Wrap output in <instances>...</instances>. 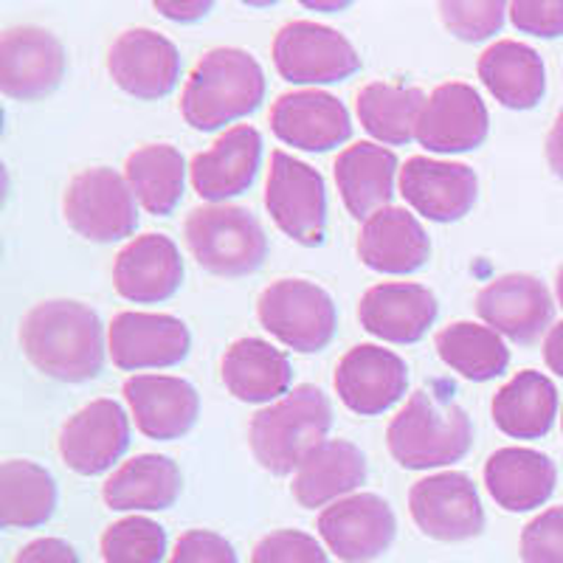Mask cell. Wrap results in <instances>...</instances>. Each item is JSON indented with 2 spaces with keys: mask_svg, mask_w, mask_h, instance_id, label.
I'll use <instances>...</instances> for the list:
<instances>
[{
  "mask_svg": "<svg viewBox=\"0 0 563 563\" xmlns=\"http://www.w3.org/2000/svg\"><path fill=\"white\" fill-rule=\"evenodd\" d=\"M20 344L32 366L63 384L99 378L104 366V327L97 310L74 299L34 305L20 324Z\"/></svg>",
  "mask_w": 563,
  "mask_h": 563,
  "instance_id": "obj_1",
  "label": "cell"
},
{
  "mask_svg": "<svg viewBox=\"0 0 563 563\" xmlns=\"http://www.w3.org/2000/svg\"><path fill=\"white\" fill-rule=\"evenodd\" d=\"M333 429V406L313 384L294 386L288 395L251 417L249 445L260 465L274 476H290L321 449Z\"/></svg>",
  "mask_w": 563,
  "mask_h": 563,
  "instance_id": "obj_2",
  "label": "cell"
},
{
  "mask_svg": "<svg viewBox=\"0 0 563 563\" xmlns=\"http://www.w3.org/2000/svg\"><path fill=\"white\" fill-rule=\"evenodd\" d=\"M265 99V70L243 48H211L192 68L180 93V115L200 133L245 119Z\"/></svg>",
  "mask_w": 563,
  "mask_h": 563,
  "instance_id": "obj_3",
  "label": "cell"
},
{
  "mask_svg": "<svg viewBox=\"0 0 563 563\" xmlns=\"http://www.w3.org/2000/svg\"><path fill=\"white\" fill-rule=\"evenodd\" d=\"M386 445L397 465L409 471L454 465L474 445V426L451 397L420 389L391 417Z\"/></svg>",
  "mask_w": 563,
  "mask_h": 563,
  "instance_id": "obj_4",
  "label": "cell"
},
{
  "mask_svg": "<svg viewBox=\"0 0 563 563\" xmlns=\"http://www.w3.org/2000/svg\"><path fill=\"white\" fill-rule=\"evenodd\" d=\"M184 238L195 263L225 279L254 274L268 256V238H265L263 223L243 206H198L186 218Z\"/></svg>",
  "mask_w": 563,
  "mask_h": 563,
  "instance_id": "obj_5",
  "label": "cell"
},
{
  "mask_svg": "<svg viewBox=\"0 0 563 563\" xmlns=\"http://www.w3.org/2000/svg\"><path fill=\"white\" fill-rule=\"evenodd\" d=\"M260 324L296 352H321L339 330V310L324 288L308 279H279L256 301Z\"/></svg>",
  "mask_w": 563,
  "mask_h": 563,
  "instance_id": "obj_6",
  "label": "cell"
},
{
  "mask_svg": "<svg viewBox=\"0 0 563 563\" xmlns=\"http://www.w3.org/2000/svg\"><path fill=\"white\" fill-rule=\"evenodd\" d=\"M65 223L88 243H119L139 225L135 195L115 169L93 167L70 180L63 198Z\"/></svg>",
  "mask_w": 563,
  "mask_h": 563,
  "instance_id": "obj_7",
  "label": "cell"
},
{
  "mask_svg": "<svg viewBox=\"0 0 563 563\" xmlns=\"http://www.w3.org/2000/svg\"><path fill=\"white\" fill-rule=\"evenodd\" d=\"M265 206L285 238L294 243L316 245L324 243L327 231V192L324 178L305 161L294 158L285 150L271 155L268 186H265Z\"/></svg>",
  "mask_w": 563,
  "mask_h": 563,
  "instance_id": "obj_8",
  "label": "cell"
},
{
  "mask_svg": "<svg viewBox=\"0 0 563 563\" xmlns=\"http://www.w3.org/2000/svg\"><path fill=\"white\" fill-rule=\"evenodd\" d=\"M274 65L290 85H333L358 74L361 54L335 29L294 20L276 34Z\"/></svg>",
  "mask_w": 563,
  "mask_h": 563,
  "instance_id": "obj_9",
  "label": "cell"
},
{
  "mask_svg": "<svg viewBox=\"0 0 563 563\" xmlns=\"http://www.w3.org/2000/svg\"><path fill=\"white\" fill-rule=\"evenodd\" d=\"M409 510L422 536L434 541H467L485 530V510L471 476L460 471L426 476L409 490Z\"/></svg>",
  "mask_w": 563,
  "mask_h": 563,
  "instance_id": "obj_10",
  "label": "cell"
},
{
  "mask_svg": "<svg viewBox=\"0 0 563 563\" xmlns=\"http://www.w3.org/2000/svg\"><path fill=\"white\" fill-rule=\"evenodd\" d=\"M319 536L344 563H369L384 555L397 536L389 501L375 493H352L319 516Z\"/></svg>",
  "mask_w": 563,
  "mask_h": 563,
  "instance_id": "obj_11",
  "label": "cell"
},
{
  "mask_svg": "<svg viewBox=\"0 0 563 563\" xmlns=\"http://www.w3.org/2000/svg\"><path fill=\"white\" fill-rule=\"evenodd\" d=\"M65 48L48 29L12 26L0 34V90L32 102L48 97L65 77Z\"/></svg>",
  "mask_w": 563,
  "mask_h": 563,
  "instance_id": "obj_12",
  "label": "cell"
},
{
  "mask_svg": "<svg viewBox=\"0 0 563 563\" xmlns=\"http://www.w3.org/2000/svg\"><path fill=\"white\" fill-rule=\"evenodd\" d=\"M189 350V327L175 316L124 310L110 321L108 352L113 364L124 372L178 366Z\"/></svg>",
  "mask_w": 563,
  "mask_h": 563,
  "instance_id": "obj_13",
  "label": "cell"
},
{
  "mask_svg": "<svg viewBox=\"0 0 563 563\" xmlns=\"http://www.w3.org/2000/svg\"><path fill=\"white\" fill-rule=\"evenodd\" d=\"M130 449V420L115 400L99 397L68 417L59 431V456L79 476H99Z\"/></svg>",
  "mask_w": 563,
  "mask_h": 563,
  "instance_id": "obj_14",
  "label": "cell"
},
{
  "mask_svg": "<svg viewBox=\"0 0 563 563\" xmlns=\"http://www.w3.org/2000/svg\"><path fill=\"white\" fill-rule=\"evenodd\" d=\"M108 70L124 93L153 102L178 85L180 54L173 40L153 29H128L110 45Z\"/></svg>",
  "mask_w": 563,
  "mask_h": 563,
  "instance_id": "obj_15",
  "label": "cell"
},
{
  "mask_svg": "<svg viewBox=\"0 0 563 563\" xmlns=\"http://www.w3.org/2000/svg\"><path fill=\"white\" fill-rule=\"evenodd\" d=\"M476 313L499 335L516 344H532L552 324L555 305L541 279L530 274H505L479 290Z\"/></svg>",
  "mask_w": 563,
  "mask_h": 563,
  "instance_id": "obj_16",
  "label": "cell"
},
{
  "mask_svg": "<svg viewBox=\"0 0 563 563\" xmlns=\"http://www.w3.org/2000/svg\"><path fill=\"white\" fill-rule=\"evenodd\" d=\"M335 391L341 404L361 417L384 415L406 395L409 366L400 355L375 344H358L335 366Z\"/></svg>",
  "mask_w": 563,
  "mask_h": 563,
  "instance_id": "obj_17",
  "label": "cell"
},
{
  "mask_svg": "<svg viewBox=\"0 0 563 563\" xmlns=\"http://www.w3.org/2000/svg\"><path fill=\"white\" fill-rule=\"evenodd\" d=\"M400 195L426 220L454 223L474 209L479 198V178L467 164L415 155L400 169Z\"/></svg>",
  "mask_w": 563,
  "mask_h": 563,
  "instance_id": "obj_18",
  "label": "cell"
},
{
  "mask_svg": "<svg viewBox=\"0 0 563 563\" xmlns=\"http://www.w3.org/2000/svg\"><path fill=\"white\" fill-rule=\"evenodd\" d=\"M490 115L476 88L445 82L431 90L417 122V141L431 153H467L485 144Z\"/></svg>",
  "mask_w": 563,
  "mask_h": 563,
  "instance_id": "obj_19",
  "label": "cell"
},
{
  "mask_svg": "<svg viewBox=\"0 0 563 563\" xmlns=\"http://www.w3.org/2000/svg\"><path fill=\"white\" fill-rule=\"evenodd\" d=\"M271 130L276 139L305 153H327L352 135L344 102L327 90H290L271 108Z\"/></svg>",
  "mask_w": 563,
  "mask_h": 563,
  "instance_id": "obj_20",
  "label": "cell"
},
{
  "mask_svg": "<svg viewBox=\"0 0 563 563\" xmlns=\"http://www.w3.org/2000/svg\"><path fill=\"white\" fill-rule=\"evenodd\" d=\"M440 316L437 296L411 282H380L361 296L358 319L366 333L389 344H415Z\"/></svg>",
  "mask_w": 563,
  "mask_h": 563,
  "instance_id": "obj_21",
  "label": "cell"
},
{
  "mask_svg": "<svg viewBox=\"0 0 563 563\" xmlns=\"http://www.w3.org/2000/svg\"><path fill=\"white\" fill-rule=\"evenodd\" d=\"M124 400L141 434L161 442L189 434L200 415L195 386L173 375H133L124 380Z\"/></svg>",
  "mask_w": 563,
  "mask_h": 563,
  "instance_id": "obj_22",
  "label": "cell"
},
{
  "mask_svg": "<svg viewBox=\"0 0 563 563\" xmlns=\"http://www.w3.org/2000/svg\"><path fill=\"white\" fill-rule=\"evenodd\" d=\"M113 285L135 305L167 301L184 285V260L167 234H141L115 256Z\"/></svg>",
  "mask_w": 563,
  "mask_h": 563,
  "instance_id": "obj_23",
  "label": "cell"
},
{
  "mask_svg": "<svg viewBox=\"0 0 563 563\" xmlns=\"http://www.w3.org/2000/svg\"><path fill=\"white\" fill-rule=\"evenodd\" d=\"M260 158H263V135L251 124L229 128L206 153L192 158L189 175L195 192L209 203H225L229 198L249 192L260 169Z\"/></svg>",
  "mask_w": 563,
  "mask_h": 563,
  "instance_id": "obj_24",
  "label": "cell"
},
{
  "mask_svg": "<svg viewBox=\"0 0 563 563\" xmlns=\"http://www.w3.org/2000/svg\"><path fill=\"white\" fill-rule=\"evenodd\" d=\"M358 256L378 274H415L429 263L431 243L411 211L386 206L361 225Z\"/></svg>",
  "mask_w": 563,
  "mask_h": 563,
  "instance_id": "obj_25",
  "label": "cell"
},
{
  "mask_svg": "<svg viewBox=\"0 0 563 563\" xmlns=\"http://www.w3.org/2000/svg\"><path fill=\"white\" fill-rule=\"evenodd\" d=\"M558 482V467L541 451L499 449L485 462V487L507 512H527L544 505Z\"/></svg>",
  "mask_w": 563,
  "mask_h": 563,
  "instance_id": "obj_26",
  "label": "cell"
},
{
  "mask_svg": "<svg viewBox=\"0 0 563 563\" xmlns=\"http://www.w3.org/2000/svg\"><path fill=\"white\" fill-rule=\"evenodd\" d=\"M395 175L397 155L372 141H358L335 158V184L346 211L355 220L372 218L391 203Z\"/></svg>",
  "mask_w": 563,
  "mask_h": 563,
  "instance_id": "obj_27",
  "label": "cell"
},
{
  "mask_svg": "<svg viewBox=\"0 0 563 563\" xmlns=\"http://www.w3.org/2000/svg\"><path fill=\"white\" fill-rule=\"evenodd\" d=\"M223 384L240 404H276L290 391L294 366L263 339H240L223 355Z\"/></svg>",
  "mask_w": 563,
  "mask_h": 563,
  "instance_id": "obj_28",
  "label": "cell"
},
{
  "mask_svg": "<svg viewBox=\"0 0 563 563\" xmlns=\"http://www.w3.org/2000/svg\"><path fill=\"white\" fill-rule=\"evenodd\" d=\"M184 476L169 456L141 454L124 462L102 487V499L119 512L169 510L180 499Z\"/></svg>",
  "mask_w": 563,
  "mask_h": 563,
  "instance_id": "obj_29",
  "label": "cell"
},
{
  "mask_svg": "<svg viewBox=\"0 0 563 563\" xmlns=\"http://www.w3.org/2000/svg\"><path fill=\"white\" fill-rule=\"evenodd\" d=\"M479 79L496 102L510 110H532L547 93L544 59L519 40H496L479 57Z\"/></svg>",
  "mask_w": 563,
  "mask_h": 563,
  "instance_id": "obj_30",
  "label": "cell"
},
{
  "mask_svg": "<svg viewBox=\"0 0 563 563\" xmlns=\"http://www.w3.org/2000/svg\"><path fill=\"white\" fill-rule=\"evenodd\" d=\"M366 482V456L346 440H327L316 454L301 462L294 474L290 493L301 507H330L346 499Z\"/></svg>",
  "mask_w": 563,
  "mask_h": 563,
  "instance_id": "obj_31",
  "label": "cell"
},
{
  "mask_svg": "<svg viewBox=\"0 0 563 563\" xmlns=\"http://www.w3.org/2000/svg\"><path fill=\"white\" fill-rule=\"evenodd\" d=\"M490 411L501 434L512 440H541L555 422V384L536 369L519 372L510 384L496 391Z\"/></svg>",
  "mask_w": 563,
  "mask_h": 563,
  "instance_id": "obj_32",
  "label": "cell"
},
{
  "mask_svg": "<svg viewBox=\"0 0 563 563\" xmlns=\"http://www.w3.org/2000/svg\"><path fill=\"white\" fill-rule=\"evenodd\" d=\"M124 178L147 214L169 218L184 198L186 161L173 144H144L124 161Z\"/></svg>",
  "mask_w": 563,
  "mask_h": 563,
  "instance_id": "obj_33",
  "label": "cell"
},
{
  "mask_svg": "<svg viewBox=\"0 0 563 563\" xmlns=\"http://www.w3.org/2000/svg\"><path fill=\"white\" fill-rule=\"evenodd\" d=\"M57 510V482L29 460H9L0 465V525L7 530L43 527Z\"/></svg>",
  "mask_w": 563,
  "mask_h": 563,
  "instance_id": "obj_34",
  "label": "cell"
},
{
  "mask_svg": "<svg viewBox=\"0 0 563 563\" xmlns=\"http://www.w3.org/2000/svg\"><path fill=\"white\" fill-rule=\"evenodd\" d=\"M426 99L429 97L420 88L372 82L361 88L355 110L372 139L391 147H404L411 139H417V122H420Z\"/></svg>",
  "mask_w": 563,
  "mask_h": 563,
  "instance_id": "obj_35",
  "label": "cell"
},
{
  "mask_svg": "<svg viewBox=\"0 0 563 563\" xmlns=\"http://www.w3.org/2000/svg\"><path fill=\"white\" fill-rule=\"evenodd\" d=\"M434 344L442 364L474 384L499 378L510 364V350L501 335L490 327L474 324V321H454V324L442 327Z\"/></svg>",
  "mask_w": 563,
  "mask_h": 563,
  "instance_id": "obj_36",
  "label": "cell"
},
{
  "mask_svg": "<svg viewBox=\"0 0 563 563\" xmlns=\"http://www.w3.org/2000/svg\"><path fill=\"white\" fill-rule=\"evenodd\" d=\"M167 555V530L153 519L130 516L102 536L104 563H161Z\"/></svg>",
  "mask_w": 563,
  "mask_h": 563,
  "instance_id": "obj_37",
  "label": "cell"
},
{
  "mask_svg": "<svg viewBox=\"0 0 563 563\" xmlns=\"http://www.w3.org/2000/svg\"><path fill=\"white\" fill-rule=\"evenodd\" d=\"M510 12L501 0H485V3H440V18L454 37L465 43H479L493 37L505 26V18Z\"/></svg>",
  "mask_w": 563,
  "mask_h": 563,
  "instance_id": "obj_38",
  "label": "cell"
},
{
  "mask_svg": "<svg viewBox=\"0 0 563 563\" xmlns=\"http://www.w3.org/2000/svg\"><path fill=\"white\" fill-rule=\"evenodd\" d=\"M251 563H330V558L308 532L276 530L254 547Z\"/></svg>",
  "mask_w": 563,
  "mask_h": 563,
  "instance_id": "obj_39",
  "label": "cell"
},
{
  "mask_svg": "<svg viewBox=\"0 0 563 563\" xmlns=\"http://www.w3.org/2000/svg\"><path fill=\"white\" fill-rule=\"evenodd\" d=\"M521 561L563 563V507H550L525 527Z\"/></svg>",
  "mask_w": 563,
  "mask_h": 563,
  "instance_id": "obj_40",
  "label": "cell"
},
{
  "mask_svg": "<svg viewBox=\"0 0 563 563\" xmlns=\"http://www.w3.org/2000/svg\"><path fill=\"white\" fill-rule=\"evenodd\" d=\"M169 563H238V552L220 532L189 530L178 538Z\"/></svg>",
  "mask_w": 563,
  "mask_h": 563,
  "instance_id": "obj_41",
  "label": "cell"
},
{
  "mask_svg": "<svg viewBox=\"0 0 563 563\" xmlns=\"http://www.w3.org/2000/svg\"><path fill=\"white\" fill-rule=\"evenodd\" d=\"M510 20L519 32L536 34V37H561L563 0H519V3H510Z\"/></svg>",
  "mask_w": 563,
  "mask_h": 563,
  "instance_id": "obj_42",
  "label": "cell"
},
{
  "mask_svg": "<svg viewBox=\"0 0 563 563\" xmlns=\"http://www.w3.org/2000/svg\"><path fill=\"white\" fill-rule=\"evenodd\" d=\"M14 563H79V555L63 538H37L14 555Z\"/></svg>",
  "mask_w": 563,
  "mask_h": 563,
  "instance_id": "obj_43",
  "label": "cell"
},
{
  "mask_svg": "<svg viewBox=\"0 0 563 563\" xmlns=\"http://www.w3.org/2000/svg\"><path fill=\"white\" fill-rule=\"evenodd\" d=\"M211 7L214 3H203V0H195V3H155V9H158L164 18L169 20H180V23H192V20H200L206 18V14L211 12Z\"/></svg>",
  "mask_w": 563,
  "mask_h": 563,
  "instance_id": "obj_44",
  "label": "cell"
},
{
  "mask_svg": "<svg viewBox=\"0 0 563 563\" xmlns=\"http://www.w3.org/2000/svg\"><path fill=\"white\" fill-rule=\"evenodd\" d=\"M547 161H550L552 173L563 180V110L558 113L555 124L547 135Z\"/></svg>",
  "mask_w": 563,
  "mask_h": 563,
  "instance_id": "obj_45",
  "label": "cell"
},
{
  "mask_svg": "<svg viewBox=\"0 0 563 563\" xmlns=\"http://www.w3.org/2000/svg\"><path fill=\"white\" fill-rule=\"evenodd\" d=\"M544 361L555 375L563 378V321H558L555 327H550L544 341Z\"/></svg>",
  "mask_w": 563,
  "mask_h": 563,
  "instance_id": "obj_46",
  "label": "cell"
},
{
  "mask_svg": "<svg viewBox=\"0 0 563 563\" xmlns=\"http://www.w3.org/2000/svg\"><path fill=\"white\" fill-rule=\"evenodd\" d=\"M555 294H558V301H561V308H563V265L558 268V276H555Z\"/></svg>",
  "mask_w": 563,
  "mask_h": 563,
  "instance_id": "obj_47",
  "label": "cell"
}]
</instances>
